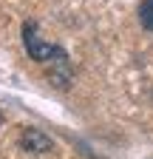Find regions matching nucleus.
<instances>
[{
	"label": "nucleus",
	"mask_w": 153,
	"mask_h": 159,
	"mask_svg": "<svg viewBox=\"0 0 153 159\" xmlns=\"http://www.w3.org/2000/svg\"><path fill=\"white\" fill-rule=\"evenodd\" d=\"M23 46H26L28 57L37 60V63H43V66L48 63L57 51H60V46L48 43V40L43 37V31L37 29V23H26V26H23Z\"/></svg>",
	"instance_id": "1"
},
{
	"label": "nucleus",
	"mask_w": 153,
	"mask_h": 159,
	"mask_svg": "<svg viewBox=\"0 0 153 159\" xmlns=\"http://www.w3.org/2000/svg\"><path fill=\"white\" fill-rule=\"evenodd\" d=\"M46 71H48V77H51V83L57 85V88H68L71 85V80H74V68H71V60H68V54H65V48H60L48 63H46Z\"/></svg>",
	"instance_id": "2"
},
{
	"label": "nucleus",
	"mask_w": 153,
	"mask_h": 159,
	"mask_svg": "<svg viewBox=\"0 0 153 159\" xmlns=\"http://www.w3.org/2000/svg\"><path fill=\"white\" fill-rule=\"evenodd\" d=\"M20 145H23V151H28V153H48V151L54 148L51 136H46L40 128H26L23 136H20Z\"/></svg>",
	"instance_id": "3"
},
{
	"label": "nucleus",
	"mask_w": 153,
	"mask_h": 159,
	"mask_svg": "<svg viewBox=\"0 0 153 159\" xmlns=\"http://www.w3.org/2000/svg\"><path fill=\"white\" fill-rule=\"evenodd\" d=\"M139 23L153 31V0H142V6H139Z\"/></svg>",
	"instance_id": "4"
},
{
	"label": "nucleus",
	"mask_w": 153,
	"mask_h": 159,
	"mask_svg": "<svg viewBox=\"0 0 153 159\" xmlns=\"http://www.w3.org/2000/svg\"><path fill=\"white\" fill-rule=\"evenodd\" d=\"M0 125H3V114H0Z\"/></svg>",
	"instance_id": "5"
}]
</instances>
